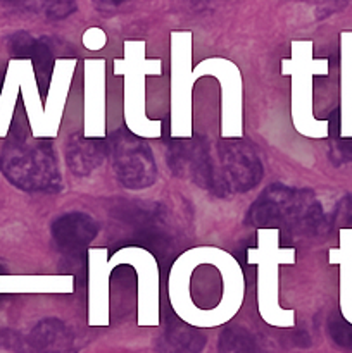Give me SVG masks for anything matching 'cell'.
<instances>
[{
  "instance_id": "cell-1",
  "label": "cell",
  "mask_w": 352,
  "mask_h": 353,
  "mask_svg": "<svg viewBox=\"0 0 352 353\" xmlns=\"http://www.w3.org/2000/svg\"><path fill=\"white\" fill-rule=\"evenodd\" d=\"M166 161L173 176L190 179L219 199L251 192L264 176L261 152L245 138H171Z\"/></svg>"
},
{
  "instance_id": "cell-2",
  "label": "cell",
  "mask_w": 352,
  "mask_h": 353,
  "mask_svg": "<svg viewBox=\"0 0 352 353\" xmlns=\"http://www.w3.org/2000/svg\"><path fill=\"white\" fill-rule=\"evenodd\" d=\"M244 223L255 230H289L299 236H314L330 228L314 192L282 183H273L259 193Z\"/></svg>"
},
{
  "instance_id": "cell-3",
  "label": "cell",
  "mask_w": 352,
  "mask_h": 353,
  "mask_svg": "<svg viewBox=\"0 0 352 353\" xmlns=\"http://www.w3.org/2000/svg\"><path fill=\"white\" fill-rule=\"evenodd\" d=\"M282 231L257 230L255 247L247 248V264L255 265V302L261 319L275 327L295 326V310L280 305V265L295 264L297 250L282 247Z\"/></svg>"
},
{
  "instance_id": "cell-4",
  "label": "cell",
  "mask_w": 352,
  "mask_h": 353,
  "mask_svg": "<svg viewBox=\"0 0 352 353\" xmlns=\"http://www.w3.org/2000/svg\"><path fill=\"white\" fill-rule=\"evenodd\" d=\"M0 171L10 185L28 193H59L64 188L52 140L14 134L0 152Z\"/></svg>"
},
{
  "instance_id": "cell-5",
  "label": "cell",
  "mask_w": 352,
  "mask_h": 353,
  "mask_svg": "<svg viewBox=\"0 0 352 353\" xmlns=\"http://www.w3.org/2000/svg\"><path fill=\"white\" fill-rule=\"evenodd\" d=\"M114 76L124 78V123L126 130L144 140L162 137V121L150 119L145 112V79L161 76V59L145 57V41H124V59L114 61Z\"/></svg>"
},
{
  "instance_id": "cell-6",
  "label": "cell",
  "mask_w": 352,
  "mask_h": 353,
  "mask_svg": "<svg viewBox=\"0 0 352 353\" xmlns=\"http://www.w3.org/2000/svg\"><path fill=\"white\" fill-rule=\"evenodd\" d=\"M311 54L309 41H293L292 59L282 61V74L292 78L290 114L297 133L306 138H324L330 137V123L316 119L313 114V79L316 74H324L328 68L326 61Z\"/></svg>"
},
{
  "instance_id": "cell-7",
  "label": "cell",
  "mask_w": 352,
  "mask_h": 353,
  "mask_svg": "<svg viewBox=\"0 0 352 353\" xmlns=\"http://www.w3.org/2000/svg\"><path fill=\"white\" fill-rule=\"evenodd\" d=\"M192 37L175 33L171 41V85H169V133L173 140L193 137Z\"/></svg>"
},
{
  "instance_id": "cell-8",
  "label": "cell",
  "mask_w": 352,
  "mask_h": 353,
  "mask_svg": "<svg viewBox=\"0 0 352 353\" xmlns=\"http://www.w3.org/2000/svg\"><path fill=\"white\" fill-rule=\"evenodd\" d=\"M110 145V161L116 179L126 190L140 192L150 188L157 179L154 154L144 138L128 130H119L107 137Z\"/></svg>"
},
{
  "instance_id": "cell-9",
  "label": "cell",
  "mask_w": 352,
  "mask_h": 353,
  "mask_svg": "<svg viewBox=\"0 0 352 353\" xmlns=\"http://www.w3.org/2000/svg\"><path fill=\"white\" fill-rule=\"evenodd\" d=\"M213 76L221 88V138H244L242 117V74L240 69L228 59L211 57L193 68V78Z\"/></svg>"
},
{
  "instance_id": "cell-10",
  "label": "cell",
  "mask_w": 352,
  "mask_h": 353,
  "mask_svg": "<svg viewBox=\"0 0 352 353\" xmlns=\"http://www.w3.org/2000/svg\"><path fill=\"white\" fill-rule=\"evenodd\" d=\"M116 265H130L137 272V302H138V324L140 326H159L161 323V305H159V264L154 254L147 248L123 247L110 255Z\"/></svg>"
},
{
  "instance_id": "cell-11",
  "label": "cell",
  "mask_w": 352,
  "mask_h": 353,
  "mask_svg": "<svg viewBox=\"0 0 352 353\" xmlns=\"http://www.w3.org/2000/svg\"><path fill=\"white\" fill-rule=\"evenodd\" d=\"M88 324L109 326L110 272L117 268L107 248H88Z\"/></svg>"
},
{
  "instance_id": "cell-12",
  "label": "cell",
  "mask_w": 352,
  "mask_h": 353,
  "mask_svg": "<svg viewBox=\"0 0 352 353\" xmlns=\"http://www.w3.org/2000/svg\"><path fill=\"white\" fill-rule=\"evenodd\" d=\"M85 116L83 137L107 138L106 130V61H85Z\"/></svg>"
},
{
  "instance_id": "cell-13",
  "label": "cell",
  "mask_w": 352,
  "mask_h": 353,
  "mask_svg": "<svg viewBox=\"0 0 352 353\" xmlns=\"http://www.w3.org/2000/svg\"><path fill=\"white\" fill-rule=\"evenodd\" d=\"M17 65H19L21 97H23L24 112H26L28 124H30L31 137L37 138V140H54L61 128L55 126L45 112V105L41 103L40 97L41 90L38 86L33 62L28 61V59H17Z\"/></svg>"
},
{
  "instance_id": "cell-14",
  "label": "cell",
  "mask_w": 352,
  "mask_h": 353,
  "mask_svg": "<svg viewBox=\"0 0 352 353\" xmlns=\"http://www.w3.org/2000/svg\"><path fill=\"white\" fill-rule=\"evenodd\" d=\"M50 234L64 255H79L88 252L90 243L99 234V224L85 212H69L50 224Z\"/></svg>"
},
{
  "instance_id": "cell-15",
  "label": "cell",
  "mask_w": 352,
  "mask_h": 353,
  "mask_svg": "<svg viewBox=\"0 0 352 353\" xmlns=\"http://www.w3.org/2000/svg\"><path fill=\"white\" fill-rule=\"evenodd\" d=\"M109 155L110 145L107 138H85L83 134L75 133L66 140V164L78 178H85L97 171Z\"/></svg>"
},
{
  "instance_id": "cell-16",
  "label": "cell",
  "mask_w": 352,
  "mask_h": 353,
  "mask_svg": "<svg viewBox=\"0 0 352 353\" xmlns=\"http://www.w3.org/2000/svg\"><path fill=\"white\" fill-rule=\"evenodd\" d=\"M9 50L14 55V59H28V61L33 62L38 86H43L41 92L47 95L52 69L55 64L54 54H52V48L48 47L47 41L19 31L9 38Z\"/></svg>"
},
{
  "instance_id": "cell-17",
  "label": "cell",
  "mask_w": 352,
  "mask_h": 353,
  "mask_svg": "<svg viewBox=\"0 0 352 353\" xmlns=\"http://www.w3.org/2000/svg\"><path fill=\"white\" fill-rule=\"evenodd\" d=\"M206 343V334L199 327L186 324L173 314L164 321L155 348L159 353H200Z\"/></svg>"
},
{
  "instance_id": "cell-18",
  "label": "cell",
  "mask_w": 352,
  "mask_h": 353,
  "mask_svg": "<svg viewBox=\"0 0 352 353\" xmlns=\"http://www.w3.org/2000/svg\"><path fill=\"white\" fill-rule=\"evenodd\" d=\"M71 347V330L55 317L40 321L24 338V353H66Z\"/></svg>"
},
{
  "instance_id": "cell-19",
  "label": "cell",
  "mask_w": 352,
  "mask_h": 353,
  "mask_svg": "<svg viewBox=\"0 0 352 353\" xmlns=\"http://www.w3.org/2000/svg\"><path fill=\"white\" fill-rule=\"evenodd\" d=\"M75 278L71 274L9 276L0 274V293H71Z\"/></svg>"
},
{
  "instance_id": "cell-20",
  "label": "cell",
  "mask_w": 352,
  "mask_h": 353,
  "mask_svg": "<svg viewBox=\"0 0 352 353\" xmlns=\"http://www.w3.org/2000/svg\"><path fill=\"white\" fill-rule=\"evenodd\" d=\"M19 93V65H17V59H10L7 72L3 76L2 90H0V138L9 137Z\"/></svg>"
},
{
  "instance_id": "cell-21",
  "label": "cell",
  "mask_w": 352,
  "mask_h": 353,
  "mask_svg": "<svg viewBox=\"0 0 352 353\" xmlns=\"http://www.w3.org/2000/svg\"><path fill=\"white\" fill-rule=\"evenodd\" d=\"M217 353H266L261 341L247 327L228 326L219 334Z\"/></svg>"
},
{
  "instance_id": "cell-22",
  "label": "cell",
  "mask_w": 352,
  "mask_h": 353,
  "mask_svg": "<svg viewBox=\"0 0 352 353\" xmlns=\"http://www.w3.org/2000/svg\"><path fill=\"white\" fill-rule=\"evenodd\" d=\"M6 6L28 12L43 14L47 19H64L76 10V0H2Z\"/></svg>"
},
{
  "instance_id": "cell-23",
  "label": "cell",
  "mask_w": 352,
  "mask_h": 353,
  "mask_svg": "<svg viewBox=\"0 0 352 353\" xmlns=\"http://www.w3.org/2000/svg\"><path fill=\"white\" fill-rule=\"evenodd\" d=\"M328 334L344 350L352 352V323H349L340 314H331L328 319Z\"/></svg>"
},
{
  "instance_id": "cell-24",
  "label": "cell",
  "mask_w": 352,
  "mask_h": 353,
  "mask_svg": "<svg viewBox=\"0 0 352 353\" xmlns=\"http://www.w3.org/2000/svg\"><path fill=\"white\" fill-rule=\"evenodd\" d=\"M330 161L335 165L352 162V138L333 137L330 147Z\"/></svg>"
},
{
  "instance_id": "cell-25",
  "label": "cell",
  "mask_w": 352,
  "mask_h": 353,
  "mask_svg": "<svg viewBox=\"0 0 352 353\" xmlns=\"http://www.w3.org/2000/svg\"><path fill=\"white\" fill-rule=\"evenodd\" d=\"M333 224H340L342 228H352V195L344 196L340 203L337 205V210L333 214Z\"/></svg>"
},
{
  "instance_id": "cell-26",
  "label": "cell",
  "mask_w": 352,
  "mask_h": 353,
  "mask_svg": "<svg viewBox=\"0 0 352 353\" xmlns=\"http://www.w3.org/2000/svg\"><path fill=\"white\" fill-rule=\"evenodd\" d=\"M83 45H85L88 50H100V48L106 45V34L100 30L93 28V30H88L83 37Z\"/></svg>"
},
{
  "instance_id": "cell-27",
  "label": "cell",
  "mask_w": 352,
  "mask_h": 353,
  "mask_svg": "<svg viewBox=\"0 0 352 353\" xmlns=\"http://www.w3.org/2000/svg\"><path fill=\"white\" fill-rule=\"evenodd\" d=\"M292 340H293V343L297 345V347L306 348V347H309V345H311V338H309V334L306 333V331H297V333L292 336Z\"/></svg>"
},
{
  "instance_id": "cell-28",
  "label": "cell",
  "mask_w": 352,
  "mask_h": 353,
  "mask_svg": "<svg viewBox=\"0 0 352 353\" xmlns=\"http://www.w3.org/2000/svg\"><path fill=\"white\" fill-rule=\"evenodd\" d=\"M106 2H109L110 6H121V3L128 2V0H106Z\"/></svg>"
}]
</instances>
